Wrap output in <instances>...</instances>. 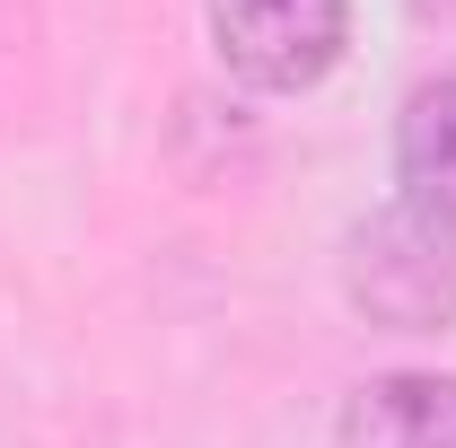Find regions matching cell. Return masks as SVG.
<instances>
[{
	"label": "cell",
	"instance_id": "cell-3",
	"mask_svg": "<svg viewBox=\"0 0 456 448\" xmlns=\"http://www.w3.org/2000/svg\"><path fill=\"white\" fill-rule=\"evenodd\" d=\"M334 448H456V378L448 369H387L342 395Z\"/></svg>",
	"mask_w": 456,
	"mask_h": 448
},
{
	"label": "cell",
	"instance_id": "cell-1",
	"mask_svg": "<svg viewBox=\"0 0 456 448\" xmlns=\"http://www.w3.org/2000/svg\"><path fill=\"white\" fill-rule=\"evenodd\" d=\"M342 290L387 335H439L456 326V220L387 203L342 237Z\"/></svg>",
	"mask_w": 456,
	"mask_h": 448
},
{
	"label": "cell",
	"instance_id": "cell-2",
	"mask_svg": "<svg viewBox=\"0 0 456 448\" xmlns=\"http://www.w3.org/2000/svg\"><path fill=\"white\" fill-rule=\"evenodd\" d=\"M211 45L246 88L298 97L342 62L351 0H211Z\"/></svg>",
	"mask_w": 456,
	"mask_h": 448
},
{
	"label": "cell",
	"instance_id": "cell-4",
	"mask_svg": "<svg viewBox=\"0 0 456 448\" xmlns=\"http://www.w3.org/2000/svg\"><path fill=\"white\" fill-rule=\"evenodd\" d=\"M395 203L456 220V71L421 79L395 114Z\"/></svg>",
	"mask_w": 456,
	"mask_h": 448
}]
</instances>
